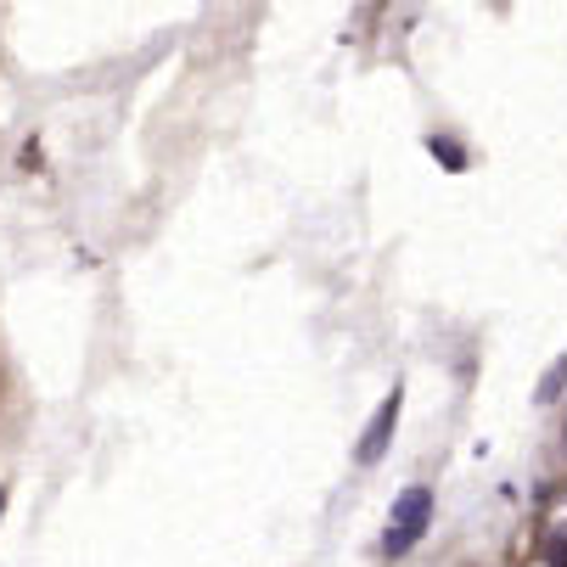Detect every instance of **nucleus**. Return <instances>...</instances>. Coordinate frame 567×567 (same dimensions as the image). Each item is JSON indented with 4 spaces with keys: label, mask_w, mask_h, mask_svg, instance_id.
<instances>
[{
    "label": "nucleus",
    "mask_w": 567,
    "mask_h": 567,
    "mask_svg": "<svg viewBox=\"0 0 567 567\" xmlns=\"http://www.w3.org/2000/svg\"><path fill=\"white\" fill-rule=\"evenodd\" d=\"M427 517H433V495L422 489H404L399 501H393V512H388V534H382V545H388V556H404L422 534H427Z\"/></svg>",
    "instance_id": "1"
},
{
    "label": "nucleus",
    "mask_w": 567,
    "mask_h": 567,
    "mask_svg": "<svg viewBox=\"0 0 567 567\" xmlns=\"http://www.w3.org/2000/svg\"><path fill=\"white\" fill-rule=\"evenodd\" d=\"M399 411H404V393L393 388V393L377 404V416H371V427H365V439H360V461H365V466H377V461L388 455V439H393V427H399Z\"/></svg>",
    "instance_id": "2"
},
{
    "label": "nucleus",
    "mask_w": 567,
    "mask_h": 567,
    "mask_svg": "<svg viewBox=\"0 0 567 567\" xmlns=\"http://www.w3.org/2000/svg\"><path fill=\"white\" fill-rule=\"evenodd\" d=\"M561 388H567V354H556V365L539 377V404H550V399H561Z\"/></svg>",
    "instance_id": "3"
},
{
    "label": "nucleus",
    "mask_w": 567,
    "mask_h": 567,
    "mask_svg": "<svg viewBox=\"0 0 567 567\" xmlns=\"http://www.w3.org/2000/svg\"><path fill=\"white\" fill-rule=\"evenodd\" d=\"M545 561H550V567H567V528H556V534L545 539Z\"/></svg>",
    "instance_id": "4"
},
{
    "label": "nucleus",
    "mask_w": 567,
    "mask_h": 567,
    "mask_svg": "<svg viewBox=\"0 0 567 567\" xmlns=\"http://www.w3.org/2000/svg\"><path fill=\"white\" fill-rule=\"evenodd\" d=\"M0 512H7V489H0Z\"/></svg>",
    "instance_id": "5"
}]
</instances>
